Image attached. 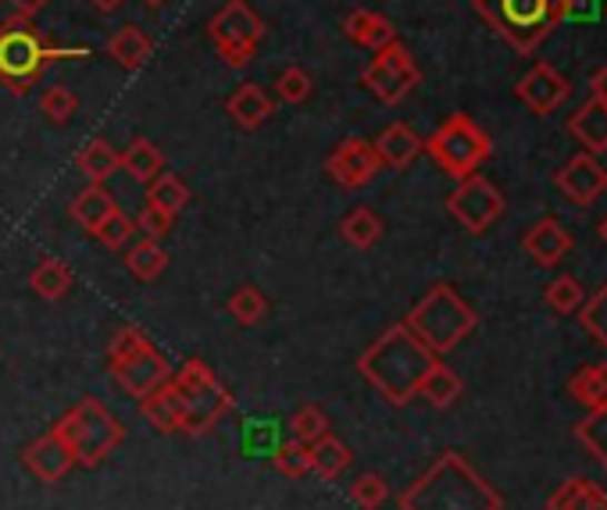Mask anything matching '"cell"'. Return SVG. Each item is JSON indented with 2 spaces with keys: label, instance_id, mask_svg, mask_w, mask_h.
I'll return each instance as SVG.
<instances>
[{
  "label": "cell",
  "instance_id": "cell-3",
  "mask_svg": "<svg viewBox=\"0 0 607 510\" xmlns=\"http://www.w3.org/2000/svg\"><path fill=\"white\" fill-rule=\"evenodd\" d=\"M90 58L87 47H58L50 43L37 22L26 14H11L0 22V87L11 97H26L43 79L47 64Z\"/></svg>",
  "mask_w": 607,
  "mask_h": 510
},
{
  "label": "cell",
  "instance_id": "cell-41",
  "mask_svg": "<svg viewBox=\"0 0 607 510\" xmlns=\"http://www.w3.org/2000/svg\"><path fill=\"white\" fill-rule=\"evenodd\" d=\"M290 429H293V439H300V443L311 447V443H318V439L329 432V414L318 403H304L300 411L293 414Z\"/></svg>",
  "mask_w": 607,
  "mask_h": 510
},
{
  "label": "cell",
  "instance_id": "cell-46",
  "mask_svg": "<svg viewBox=\"0 0 607 510\" xmlns=\"http://www.w3.org/2000/svg\"><path fill=\"white\" fill-rule=\"evenodd\" d=\"M594 19V0H565V19Z\"/></svg>",
  "mask_w": 607,
  "mask_h": 510
},
{
  "label": "cell",
  "instance_id": "cell-5",
  "mask_svg": "<svg viewBox=\"0 0 607 510\" xmlns=\"http://www.w3.org/2000/svg\"><path fill=\"white\" fill-rule=\"evenodd\" d=\"M471 4L518 54H533L565 22V0H471Z\"/></svg>",
  "mask_w": 607,
  "mask_h": 510
},
{
  "label": "cell",
  "instance_id": "cell-20",
  "mask_svg": "<svg viewBox=\"0 0 607 510\" xmlns=\"http://www.w3.org/2000/svg\"><path fill=\"white\" fill-rule=\"evenodd\" d=\"M372 147H376L382 168H408L421 154V150H426V140H421L411 126L394 122V126H386L379 132V140Z\"/></svg>",
  "mask_w": 607,
  "mask_h": 510
},
{
  "label": "cell",
  "instance_id": "cell-36",
  "mask_svg": "<svg viewBox=\"0 0 607 510\" xmlns=\"http://www.w3.org/2000/svg\"><path fill=\"white\" fill-rule=\"evenodd\" d=\"M576 439L589 457H597L607 468V407H597L576 424Z\"/></svg>",
  "mask_w": 607,
  "mask_h": 510
},
{
  "label": "cell",
  "instance_id": "cell-21",
  "mask_svg": "<svg viewBox=\"0 0 607 510\" xmlns=\"http://www.w3.org/2000/svg\"><path fill=\"white\" fill-rule=\"evenodd\" d=\"M140 414L155 432H165V436L182 432V400L176 393L172 379H168L165 386H158V389H150V393L140 400Z\"/></svg>",
  "mask_w": 607,
  "mask_h": 510
},
{
  "label": "cell",
  "instance_id": "cell-4",
  "mask_svg": "<svg viewBox=\"0 0 607 510\" xmlns=\"http://www.w3.org/2000/svg\"><path fill=\"white\" fill-rule=\"evenodd\" d=\"M54 432L69 447L79 468H100L126 443V424L93 397H82L79 403H72L64 418L54 424Z\"/></svg>",
  "mask_w": 607,
  "mask_h": 510
},
{
  "label": "cell",
  "instance_id": "cell-11",
  "mask_svg": "<svg viewBox=\"0 0 607 510\" xmlns=\"http://www.w3.org/2000/svg\"><path fill=\"white\" fill-rule=\"evenodd\" d=\"M418 82H421V68L415 64L411 50L400 40L376 50V58L368 61L361 72V87H368V93H376V100H382L386 108H394L404 97H411Z\"/></svg>",
  "mask_w": 607,
  "mask_h": 510
},
{
  "label": "cell",
  "instance_id": "cell-30",
  "mask_svg": "<svg viewBox=\"0 0 607 510\" xmlns=\"http://www.w3.org/2000/svg\"><path fill=\"white\" fill-rule=\"evenodd\" d=\"M354 453L350 447L344 443V439H336L332 432H326L318 443H311V471L318 474V479H340V474L350 468Z\"/></svg>",
  "mask_w": 607,
  "mask_h": 510
},
{
  "label": "cell",
  "instance_id": "cell-49",
  "mask_svg": "<svg viewBox=\"0 0 607 510\" xmlns=\"http://www.w3.org/2000/svg\"><path fill=\"white\" fill-rule=\"evenodd\" d=\"M90 4L97 8V11H105V14H111V11H118L126 4V0H90Z\"/></svg>",
  "mask_w": 607,
  "mask_h": 510
},
{
  "label": "cell",
  "instance_id": "cell-27",
  "mask_svg": "<svg viewBox=\"0 0 607 510\" xmlns=\"http://www.w3.org/2000/svg\"><path fill=\"white\" fill-rule=\"evenodd\" d=\"M547 510H607V492L589 479H568L558 492H550Z\"/></svg>",
  "mask_w": 607,
  "mask_h": 510
},
{
  "label": "cell",
  "instance_id": "cell-1",
  "mask_svg": "<svg viewBox=\"0 0 607 510\" xmlns=\"http://www.w3.org/2000/svg\"><path fill=\"white\" fill-rule=\"evenodd\" d=\"M436 361H440V357L400 321V326H390L358 357V371L382 400L404 407L418 397V386L432 371Z\"/></svg>",
  "mask_w": 607,
  "mask_h": 510
},
{
  "label": "cell",
  "instance_id": "cell-32",
  "mask_svg": "<svg viewBox=\"0 0 607 510\" xmlns=\"http://www.w3.org/2000/svg\"><path fill=\"white\" fill-rule=\"evenodd\" d=\"M568 393L576 403H583L586 411H597V407H607V364H586L579 368L568 382Z\"/></svg>",
  "mask_w": 607,
  "mask_h": 510
},
{
  "label": "cell",
  "instance_id": "cell-42",
  "mask_svg": "<svg viewBox=\"0 0 607 510\" xmlns=\"http://www.w3.org/2000/svg\"><path fill=\"white\" fill-rule=\"evenodd\" d=\"M315 93V79L304 72L300 64H290V68H282L279 79H276V97L286 100V104H304Z\"/></svg>",
  "mask_w": 607,
  "mask_h": 510
},
{
  "label": "cell",
  "instance_id": "cell-8",
  "mask_svg": "<svg viewBox=\"0 0 607 510\" xmlns=\"http://www.w3.org/2000/svg\"><path fill=\"white\" fill-rule=\"evenodd\" d=\"M172 386L182 400V432L187 436L211 432L236 407L232 389L218 379L200 357H187V361L179 364V371H172Z\"/></svg>",
  "mask_w": 607,
  "mask_h": 510
},
{
  "label": "cell",
  "instance_id": "cell-35",
  "mask_svg": "<svg viewBox=\"0 0 607 510\" xmlns=\"http://www.w3.org/2000/svg\"><path fill=\"white\" fill-rule=\"evenodd\" d=\"M226 311L232 314V321H240V326H261L265 314H268V300L261 289L255 286H240L236 293L226 300Z\"/></svg>",
  "mask_w": 607,
  "mask_h": 510
},
{
  "label": "cell",
  "instance_id": "cell-10",
  "mask_svg": "<svg viewBox=\"0 0 607 510\" xmlns=\"http://www.w3.org/2000/svg\"><path fill=\"white\" fill-rule=\"evenodd\" d=\"M208 37L218 50V58L229 68H247L258 54V43L265 40V22L247 0H226V4L211 14Z\"/></svg>",
  "mask_w": 607,
  "mask_h": 510
},
{
  "label": "cell",
  "instance_id": "cell-34",
  "mask_svg": "<svg viewBox=\"0 0 607 510\" xmlns=\"http://www.w3.org/2000/svg\"><path fill=\"white\" fill-rule=\"evenodd\" d=\"M340 236L354 250H368L382 240V218L372 208H354L340 222Z\"/></svg>",
  "mask_w": 607,
  "mask_h": 510
},
{
  "label": "cell",
  "instance_id": "cell-13",
  "mask_svg": "<svg viewBox=\"0 0 607 510\" xmlns=\"http://www.w3.org/2000/svg\"><path fill=\"white\" fill-rule=\"evenodd\" d=\"M326 172L344 190H361L382 172V161L372 143L361 140V136H350V140L332 147V154L326 158Z\"/></svg>",
  "mask_w": 607,
  "mask_h": 510
},
{
  "label": "cell",
  "instance_id": "cell-48",
  "mask_svg": "<svg viewBox=\"0 0 607 510\" xmlns=\"http://www.w3.org/2000/svg\"><path fill=\"white\" fill-rule=\"evenodd\" d=\"M589 90H594V100H604V104H607V64L597 68V76H594V82H589Z\"/></svg>",
  "mask_w": 607,
  "mask_h": 510
},
{
  "label": "cell",
  "instance_id": "cell-40",
  "mask_svg": "<svg viewBox=\"0 0 607 510\" xmlns=\"http://www.w3.org/2000/svg\"><path fill=\"white\" fill-rule=\"evenodd\" d=\"M583 300H586V293H583V282H579L576 276H561V279H554V282L547 286V308H550L554 314H571V311H579V308H583Z\"/></svg>",
  "mask_w": 607,
  "mask_h": 510
},
{
  "label": "cell",
  "instance_id": "cell-33",
  "mask_svg": "<svg viewBox=\"0 0 607 510\" xmlns=\"http://www.w3.org/2000/svg\"><path fill=\"white\" fill-rule=\"evenodd\" d=\"M147 203H150V208L165 211V214L179 218V211L190 203V186L182 182L176 172H161L158 179L147 182Z\"/></svg>",
  "mask_w": 607,
  "mask_h": 510
},
{
  "label": "cell",
  "instance_id": "cell-22",
  "mask_svg": "<svg viewBox=\"0 0 607 510\" xmlns=\"http://www.w3.org/2000/svg\"><path fill=\"white\" fill-rule=\"evenodd\" d=\"M568 132L586 147V154H604L607 150V104L589 97L586 104L568 118Z\"/></svg>",
  "mask_w": 607,
  "mask_h": 510
},
{
  "label": "cell",
  "instance_id": "cell-15",
  "mask_svg": "<svg viewBox=\"0 0 607 510\" xmlns=\"http://www.w3.org/2000/svg\"><path fill=\"white\" fill-rule=\"evenodd\" d=\"M558 190L571 200L579 203V208H586V203H594L604 190H607V168L597 161V154H576L568 158V164L558 172Z\"/></svg>",
  "mask_w": 607,
  "mask_h": 510
},
{
  "label": "cell",
  "instance_id": "cell-38",
  "mask_svg": "<svg viewBox=\"0 0 607 510\" xmlns=\"http://www.w3.org/2000/svg\"><path fill=\"white\" fill-rule=\"evenodd\" d=\"M272 464L282 479H304V474H311V447L300 443V439H290V443H282L272 453Z\"/></svg>",
  "mask_w": 607,
  "mask_h": 510
},
{
  "label": "cell",
  "instance_id": "cell-18",
  "mask_svg": "<svg viewBox=\"0 0 607 510\" xmlns=\"http://www.w3.org/2000/svg\"><path fill=\"white\" fill-rule=\"evenodd\" d=\"M226 111L240 129H261L268 118L276 114V100L265 87H258V82H243V87L226 100Z\"/></svg>",
  "mask_w": 607,
  "mask_h": 510
},
{
  "label": "cell",
  "instance_id": "cell-31",
  "mask_svg": "<svg viewBox=\"0 0 607 510\" xmlns=\"http://www.w3.org/2000/svg\"><path fill=\"white\" fill-rule=\"evenodd\" d=\"M72 282H76L72 268L64 264L61 258H43L37 268H32V276H29L32 293L43 297V300H61L72 289Z\"/></svg>",
  "mask_w": 607,
  "mask_h": 510
},
{
  "label": "cell",
  "instance_id": "cell-47",
  "mask_svg": "<svg viewBox=\"0 0 607 510\" xmlns=\"http://www.w3.org/2000/svg\"><path fill=\"white\" fill-rule=\"evenodd\" d=\"M14 14H26V19H37V14L50 4V0H11Z\"/></svg>",
  "mask_w": 607,
  "mask_h": 510
},
{
  "label": "cell",
  "instance_id": "cell-12",
  "mask_svg": "<svg viewBox=\"0 0 607 510\" xmlns=\"http://www.w3.org/2000/svg\"><path fill=\"white\" fill-rule=\"evenodd\" d=\"M447 211L465 232L479 236L490 229L497 218L504 214V193L490 179H482L479 172L458 182V190L447 197Z\"/></svg>",
  "mask_w": 607,
  "mask_h": 510
},
{
  "label": "cell",
  "instance_id": "cell-37",
  "mask_svg": "<svg viewBox=\"0 0 607 510\" xmlns=\"http://www.w3.org/2000/svg\"><path fill=\"white\" fill-rule=\"evenodd\" d=\"M93 236L100 240V247H108V250L118 253V250H126L132 240H137V222H132V218L122 208H118V211H111L105 222L97 226Z\"/></svg>",
  "mask_w": 607,
  "mask_h": 510
},
{
  "label": "cell",
  "instance_id": "cell-17",
  "mask_svg": "<svg viewBox=\"0 0 607 510\" xmlns=\"http://www.w3.org/2000/svg\"><path fill=\"white\" fill-rule=\"evenodd\" d=\"M521 250H526L536 264L554 268V264H561L568 258L571 232L558 222V218L547 214V218H539V222L526 232V240H521Z\"/></svg>",
  "mask_w": 607,
  "mask_h": 510
},
{
  "label": "cell",
  "instance_id": "cell-45",
  "mask_svg": "<svg viewBox=\"0 0 607 510\" xmlns=\"http://www.w3.org/2000/svg\"><path fill=\"white\" fill-rule=\"evenodd\" d=\"M132 222H137V232L140 236H147V240H165L168 232H172V222L176 218L172 214H165V211H158V208H150V203H143L140 208V214L132 218Z\"/></svg>",
  "mask_w": 607,
  "mask_h": 510
},
{
  "label": "cell",
  "instance_id": "cell-44",
  "mask_svg": "<svg viewBox=\"0 0 607 510\" xmlns=\"http://www.w3.org/2000/svg\"><path fill=\"white\" fill-rule=\"evenodd\" d=\"M579 326L597 339L600 347H607V286L589 300H583L579 308Z\"/></svg>",
  "mask_w": 607,
  "mask_h": 510
},
{
  "label": "cell",
  "instance_id": "cell-19",
  "mask_svg": "<svg viewBox=\"0 0 607 510\" xmlns=\"http://www.w3.org/2000/svg\"><path fill=\"white\" fill-rule=\"evenodd\" d=\"M344 37H347L350 43L365 47V50H382L386 43H394V40H397V29H394V22L386 19V14H379V11L354 8V11H347V19H344Z\"/></svg>",
  "mask_w": 607,
  "mask_h": 510
},
{
  "label": "cell",
  "instance_id": "cell-24",
  "mask_svg": "<svg viewBox=\"0 0 607 510\" xmlns=\"http://www.w3.org/2000/svg\"><path fill=\"white\" fill-rule=\"evenodd\" d=\"M111 211H118V203H115V197L108 193V186H105V182H87V186H82V190L72 197V208H69L72 222L82 226L90 236L97 232V226L105 222V218H108Z\"/></svg>",
  "mask_w": 607,
  "mask_h": 510
},
{
  "label": "cell",
  "instance_id": "cell-2",
  "mask_svg": "<svg viewBox=\"0 0 607 510\" xmlns=\"http://www.w3.org/2000/svg\"><path fill=\"white\" fill-rule=\"evenodd\" d=\"M400 510H504V500L461 453L450 450L400 492Z\"/></svg>",
  "mask_w": 607,
  "mask_h": 510
},
{
  "label": "cell",
  "instance_id": "cell-7",
  "mask_svg": "<svg viewBox=\"0 0 607 510\" xmlns=\"http://www.w3.org/2000/svg\"><path fill=\"white\" fill-rule=\"evenodd\" d=\"M108 371L115 386L126 389V393L137 400H143L150 389H158L172 379V364L165 361V353L150 343V336L137 326H126L111 336Z\"/></svg>",
  "mask_w": 607,
  "mask_h": 510
},
{
  "label": "cell",
  "instance_id": "cell-23",
  "mask_svg": "<svg viewBox=\"0 0 607 510\" xmlns=\"http://www.w3.org/2000/svg\"><path fill=\"white\" fill-rule=\"evenodd\" d=\"M155 54V40L147 37V29L140 26H122L118 32H111V40H108V58L118 64V68H126V72H137V68L147 64V58Z\"/></svg>",
  "mask_w": 607,
  "mask_h": 510
},
{
  "label": "cell",
  "instance_id": "cell-39",
  "mask_svg": "<svg viewBox=\"0 0 607 510\" xmlns=\"http://www.w3.org/2000/svg\"><path fill=\"white\" fill-rule=\"evenodd\" d=\"M79 111V97L69 87H50L40 97V114L50 126H69L72 114Z\"/></svg>",
  "mask_w": 607,
  "mask_h": 510
},
{
  "label": "cell",
  "instance_id": "cell-50",
  "mask_svg": "<svg viewBox=\"0 0 607 510\" xmlns=\"http://www.w3.org/2000/svg\"><path fill=\"white\" fill-rule=\"evenodd\" d=\"M600 240L607 243V218H604V222H600Z\"/></svg>",
  "mask_w": 607,
  "mask_h": 510
},
{
  "label": "cell",
  "instance_id": "cell-29",
  "mask_svg": "<svg viewBox=\"0 0 607 510\" xmlns=\"http://www.w3.org/2000/svg\"><path fill=\"white\" fill-rule=\"evenodd\" d=\"M118 158H122V154H118L108 140H100V136H97V140H90L76 154V172L87 182H108L118 172Z\"/></svg>",
  "mask_w": 607,
  "mask_h": 510
},
{
  "label": "cell",
  "instance_id": "cell-28",
  "mask_svg": "<svg viewBox=\"0 0 607 510\" xmlns=\"http://www.w3.org/2000/svg\"><path fill=\"white\" fill-rule=\"evenodd\" d=\"M126 268H129V276L132 279H140V282H155L161 271L168 268V253L158 240H147V236H140V240H132L126 247Z\"/></svg>",
  "mask_w": 607,
  "mask_h": 510
},
{
  "label": "cell",
  "instance_id": "cell-6",
  "mask_svg": "<svg viewBox=\"0 0 607 510\" xmlns=\"http://www.w3.org/2000/svg\"><path fill=\"white\" fill-rule=\"evenodd\" d=\"M404 326H408L436 357H444V353H450L454 347H458L461 339H468L471 332H476L479 314L471 311L458 293H454V286L436 282L429 293L408 311Z\"/></svg>",
  "mask_w": 607,
  "mask_h": 510
},
{
  "label": "cell",
  "instance_id": "cell-43",
  "mask_svg": "<svg viewBox=\"0 0 607 510\" xmlns=\"http://www.w3.org/2000/svg\"><path fill=\"white\" fill-rule=\"evenodd\" d=\"M350 500L358 503L361 510H379L386 500H390V486H386V479L382 474H358L354 479V486H350Z\"/></svg>",
  "mask_w": 607,
  "mask_h": 510
},
{
  "label": "cell",
  "instance_id": "cell-51",
  "mask_svg": "<svg viewBox=\"0 0 607 510\" xmlns=\"http://www.w3.org/2000/svg\"><path fill=\"white\" fill-rule=\"evenodd\" d=\"M143 4H147V8H161V4H165V0H143Z\"/></svg>",
  "mask_w": 607,
  "mask_h": 510
},
{
  "label": "cell",
  "instance_id": "cell-9",
  "mask_svg": "<svg viewBox=\"0 0 607 510\" xmlns=\"http://www.w3.org/2000/svg\"><path fill=\"white\" fill-rule=\"evenodd\" d=\"M426 154L444 168L450 179H468L490 161L494 143L468 114H450L447 122L426 140Z\"/></svg>",
  "mask_w": 607,
  "mask_h": 510
},
{
  "label": "cell",
  "instance_id": "cell-16",
  "mask_svg": "<svg viewBox=\"0 0 607 510\" xmlns=\"http://www.w3.org/2000/svg\"><path fill=\"white\" fill-rule=\"evenodd\" d=\"M22 464L32 471V479H40L43 486H58L64 474L76 468L69 447L61 443L54 429L32 439V443L22 450Z\"/></svg>",
  "mask_w": 607,
  "mask_h": 510
},
{
  "label": "cell",
  "instance_id": "cell-26",
  "mask_svg": "<svg viewBox=\"0 0 607 510\" xmlns=\"http://www.w3.org/2000/svg\"><path fill=\"white\" fill-rule=\"evenodd\" d=\"M461 393H465V382H461V376L454 368H447L444 361H436L432 364V371L426 379H421V386H418V397L421 400H429L436 411H447L450 403H458L461 400Z\"/></svg>",
  "mask_w": 607,
  "mask_h": 510
},
{
  "label": "cell",
  "instance_id": "cell-25",
  "mask_svg": "<svg viewBox=\"0 0 607 510\" xmlns=\"http://www.w3.org/2000/svg\"><path fill=\"white\" fill-rule=\"evenodd\" d=\"M118 168L129 176V179H137V182H150V179H158L165 172V154L161 150L143 140V136H137L126 150H122V158H118Z\"/></svg>",
  "mask_w": 607,
  "mask_h": 510
},
{
  "label": "cell",
  "instance_id": "cell-14",
  "mask_svg": "<svg viewBox=\"0 0 607 510\" xmlns=\"http://www.w3.org/2000/svg\"><path fill=\"white\" fill-rule=\"evenodd\" d=\"M515 93H518V100L533 114H550V111H558L565 104L571 87H568V79L558 72V68L547 64V61H539V64H533L529 72L518 79Z\"/></svg>",
  "mask_w": 607,
  "mask_h": 510
}]
</instances>
